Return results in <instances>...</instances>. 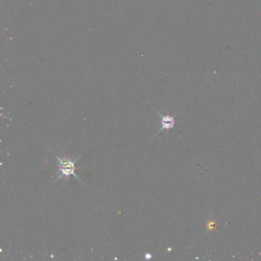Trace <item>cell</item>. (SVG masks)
<instances>
[{
  "mask_svg": "<svg viewBox=\"0 0 261 261\" xmlns=\"http://www.w3.org/2000/svg\"><path fill=\"white\" fill-rule=\"evenodd\" d=\"M55 157L57 158L58 160L59 161V163H58V173L56 174V175H58V174H61V175L58 176V179H55L54 182H57L58 179H61L62 176H65V177L68 179V180H69V176L71 175L75 176L77 179H79V180L81 182L80 178L78 177L75 173L76 169H80V168L75 167V162L78 160L80 156L79 157H77L76 159H74V161L71 160V159H67V158H60L59 156H55Z\"/></svg>",
  "mask_w": 261,
  "mask_h": 261,
  "instance_id": "6da1fadb",
  "label": "cell"
},
{
  "mask_svg": "<svg viewBox=\"0 0 261 261\" xmlns=\"http://www.w3.org/2000/svg\"><path fill=\"white\" fill-rule=\"evenodd\" d=\"M156 112L158 113V114H159V115L161 116V118H162V127L159 129L157 133H156L154 136L158 135V134H159L161 131L163 130V129H174L175 124V116L177 115V114H175L174 116H170V115L164 116V115H162V114H161L158 110H156Z\"/></svg>",
  "mask_w": 261,
  "mask_h": 261,
  "instance_id": "7a4b0ae2",
  "label": "cell"
},
{
  "mask_svg": "<svg viewBox=\"0 0 261 261\" xmlns=\"http://www.w3.org/2000/svg\"><path fill=\"white\" fill-rule=\"evenodd\" d=\"M214 224H215V223H214V222H212V221H211L210 223H209V224H208V226H209V227H210V229H211V230H212V229H213V227H214Z\"/></svg>",
  "mask_w": 261,
  "mask_h": 261,
  "instance_id": "3957f363",
  "label": "cell"
},
{
  "mask_svg": "<svg viewBox=\"0 0 261 261\" xmlns=\"http://www.w3.org/2000/svg\"><path fill=\"white\" fill-rule=\"evenodd\" d=\"M146 259H151L152 258V255L150 254H145Z\"/></svg>",
  "mask_w": 261,
  "mask_h": 261,
  "instance_id": "277c9868",
  "label": "cell"
}]
</instances>
